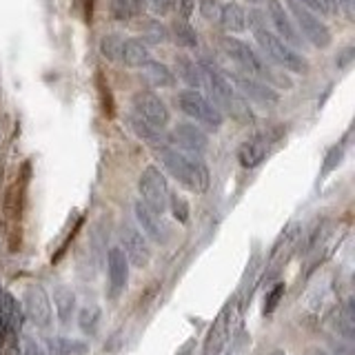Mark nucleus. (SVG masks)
Segmentation results:
<instances>
[{
    "label": "nucleus",
    "mask_w": 355,
    "mask_h": 355,
    "mask_svg": "<svg viewBox=\"0 0 355 355\" xmlns=\"http://www.w3.org/2000/svg\"><path fill=\"white\" fill-rule=\"evenodd\" d=\"M200 69H202V76H205V83L209 87V94L214 98V103L220 111H227L231 114V118H236L240 122H253L255 116L249 107V100L242 98L236 87L231 85L229 78L222 73V69H218L216 62L207 60V55L202 60H198Z\"/></svg>",
    "instance_id": "nucleus-1"
},
{
    "label": "nucleus",
    "mask_w": 355,
    "mask_h": 355,
    "mask_svg": "<svg viewBox=\"0 0 355 355\" xmlns=\"http://www.w3.org/2000/svg\"><path fill=\"white\" fill-rule=\"evenodd\" d=\"M158 158L164 164V169L169 171L182 187H187L189 191L207 193V189L211 184V175H209V166L202 162L200 155L187 153V151H180V149H173V147H166V144H160Z\"/></svg>",
    "instance_id": "nucleus-2"
},
{
    "label": "nucleus",
    "mask_w": 355,
    "mask_h": 355,
    "mask_svg": "<svg viewBox=\"0 0 355 355\" xmlns=\"http://www.w3.org/2000/svg\"><path fill=\"white\" fill-rule=\"evenodd\" d=\"M220 44H222V51L227 53V58H231V62H236L247 76L251 73L253 78H258V80H262L266 85H275V87H284V89L293 87L291 78H286L280 71H275L271 67V62H266L262 55L251 47V44L242 42L233 36L222 38Z\"/></svg>",
    "instance_id": "nucleus-3"
},
{
    "label": "nucleus",
    "mask_w": 355,
    "mask_h": 355,
    "mask_svg": "<svg viewBox=\"0 0 355 355\" xmlns=\"http://www.w3.org/2000/svg\"><path fill=\"white\" fill-rule=\"evenodd\" d=\"M253 33H255V40H258V47L262 49V58L266 62H273V64L282 67L286 71H293V73H304L309 69L302 53L293 49L291 44H286L284 40L277 38L273 31L262 27V29H255Z\"/></svg>",
    "instance_id": "nucleus-4"
},
{
    "label": "nucleus",
    "mask_w": 355,
    "mask_h": 355,
    "mask_svg": "<svg viewBox=\"0 0 355 355\" xmlns=\"http://www.w3.org/2000/svg\"><path fill=\"white\" fill-rule=\"evenodd\" d=\"M175 103L184 116H189L193 122H198V125H205L211 131H218L222 127V122H225V114H222L205 94L196 92V89H184V92H180L175 98Z\"/></svg>",
    "instance_id": "nucleus-5"
},
{
    "label": "nucleus",
    "mask_w": 355,
    "mask_h": 355,
    "mask_svg": "<svg viewBox=\"0 0 355 355\" xmlns=\"http://www.w3.org/2000/svg\"><path fill=\"white\" fill-rule=\"evenodd\" d=\"M138 191L142 196V202L149 209H153L155 214H164L166 207H169V182H166L164 173L158 169L155 164L147 166L142 171L140 180H138Z\"/></svg>",
    "instance_id": "nucleus-6"
},
{
    "label": "nucleus",
    "mask_w": 355,
    "mask_h": 355,
    "mask_svg": "<svg viewBox=\"0 0 355 355\" xmlns=\"http://www.w3.org/2000/svg\"><path fill=\"white\" fill-rule=\"evenodd\" d=\"M288 9H291V14H293V18H295V29H300L297 33H302V36L313 44V47H318V49H327L329 44H331V40H333V36H331V29L322 22L313 11H309L306 7H302V5H297L295 0H291L288 3Z\"/></svg>",
    "instance_id": "nucleus-7"
},
{
    "label": "nucleus",
    "mask_w": 355,
    "mask_h": 355,
    "mask_svg": "<svg viewBox=\"0 0 355 355\" xmlns=\"http://www.w3.org/2000/svg\"><path fill=\"white\" fill-rule=\"evenodd\" d=\"M120 242H122V251H125L127 260L138 266V269H144L149 262H151V247H149V240L147 236L136 229L133 225H122L120 227Z\"/></svg>",
    "instance_id": "nucleus-8"
},
{
    "label": "nucleus",
    "mask_w": 355,
    "mask_h": 355,
    "mask_svg": "<svg viewBox=\"0 0 355 355\" xmlns=\"http://www.w3.org/2000/svg\"><path fill=\"white\" fill-rule=\"evenodd\" d=\"M229 80H231V85H236L240 89L238 94L242 98L253 100V103L264 105V107H273L280 103V94H277L271 85L258 80V78L247 76V73H231Z\"/></svg>",
    "instance_id": "nucleus-9"
},
{
    "label": "nucleus",
    "mask_w": 355,
    "mask_h": 355,
    "mask_svg": "<svg viewBox=\"0 0 355 355\" xmlns=\"http://www.w3.org/2000/svg\"><path fill=\"white\" fill-rule=\"evenodd\" d=\"M22 306H25L22 311H25V315L31 320L33 327H38V329H49L51 327V320H53L51 302H49L47 291H44L40 284L27 286L25 302H22Z\"/></svg>",
    "instance_id": "nucleus-10"
},
{
    "label": "nucleus",
    "mask_w": 355,
    "mask_h": 355,
    "mask_svg": "<svg viewBox=\"0 0 355 355\" xmlns=\"http://www.w3.org/2000/svg\"><path fill=\"white\" fill-rule=\"evenodd\" d=\"M133 111H136V116H140L147 125H151L158 131H162L171 120V114H169V109H166V105L158 96L149 94V92L136 94V98H133Z\"/></svg>",
    "instance_id": "nucleus-11"
},
{
    "label": "nucleus",
    "mask_w": 355,
    "mask_h": 355,
    "mask_svg": "<svg viewBox=\"0 0 355 355\" xmlns=\"http://www.w3.org/2000/svg\"><path fill=\"white\" fill-rule=\"evenodd\" d=\"M266 3V14H269V20L273 22V29H275V36L284 40L286 44H291V47H300L302 44V36L297 33L295 25L291 16H288V11L284 9V5L280 0H264Z\"/></svg>",
    "instance_id": "nucleus-12"
},
{
    "label": "nucleus",
    "mask_w": 355,
    "mask_h": 355,
    "mask_svg": "<svg viewBox=\"0 0 355 355\" xmlns=\"http://www.w3.org/2000/svg\"><path fill=\"white\" fill-rule=\"evenodd\" d=\"M133 214H136L138 225H140L142 233L147 238H151L153 242H158V244H166L171 240V231H169V227L164 225L162 216L155 214L153 209H149L147 205L142 202V200H138V202L133 205Z\"/></svg>",
    "instance_id": "nucleus-13"
},
{
    "label": "nucleus",
    "mask_w": 355,
    "mask_h": 355,
    "mask_svg": "<svg viewBox=\"0 0 355 355\" xmlns=\"http://www.w3.org/2000/svg\"><path fill=\"white\" fill-rule=\"evenodd\" d=\"M171 140L180 147V151L193 155H202L209 147V136L196 122H178L171 133Z\"/></svg>",
    "instance_id": "nucleus-14"
},
{
    "label": "nucleus",
    "mask_w": 355,
    "mask_h": 355,
    "mask_svg": "<svg viewBox=\"0 0 355 355\" xmlns=\"http://www.w3.org/2000/svg\"><path fill=\"white\" fill-rule=\"evenodd\" d=\"M266 153H269V138L264 133H258V136H253L240 144L238 162L242 169H255V166H260L264 162Z\"/></svg>",
    "instance_id": "nucleus-15"
},
{
    "label": "nucleus",
    "mask_w": 355,
    "mask_h": 355,
    "mask_svg": "<svg viewBox=\"0 0 355 355\" xmlns=\"http://www.w3.org/2000/svg\"><path fill=\"white\" fill-rule=\"evenodd\" d=\"M107 271H109V284H111V293L118 295L122 288L127 286L129 280V260L125 251L120 247H111L107 253Z\"/></svg>",
    "instance_id": "nucleus-16"
},
{
    "label": "nucleus",
    "mask_w": 355,
    "mask_h": 355,
    "mask_svg": "<svg viewBox=\"0 0 355 355\" xmlns=\"http://www.w3.org/2000/svg\"><path fill=\"white\" fill-rule=\"evenodd\" d=\"M173 73H175V78H180L184 85H189V89H196V92H200V89L205 87L202 69H200V64L189 58V55H178Z\"/></svg>",
    "instance_id": "nucleus-17"
},
{
    "label": "nucleus",
    "mask_w": 355,
    "mask_h": 355,
    "mask_svg": "<svg viewBox=\"0 0 355 355\" xmlns=\"http://www.w3.org/2000/svg\"><path fill=\"white\" fill-rule=\"evenodd\" d=\"M142 69V76H144V80H147L151 87L155 89H169L175 85V73L173 69H169L164 62H155V60H149L147 64H142L140 67Z\"/></svg>",
    "instance_id": "nucleus-18"
},
{
    "label": "nucleus",
    "mask_w": 355,
    "mask_h": 355,
    "mask_svg": "<svg viewBox=\"0 0 355 355\" xmlns=\"http://www.w3.org/2000/svg\"><path fill=\"white\" fill-rule=\"evenodd\" d=\"M120 60L122 64L127 67H142L151 60V49L149 44L140 40V38H131V40H125L122 44V51H120Z\"/></svg>",
    "instance_id": "nucleus-19"
},
{
    "label": "nucleus",
    "mask_w": 355,
    "mask_h": 355,
    "mask_svg": "<svg viewBox=\"0 0 355 355\" xmlns=\"http://www.w3.org/2000/svg\"><path fill=\"white\" fill-rule=\"evenodd\" d=\"M220 25L225 27L229 33H240L247 29V11L242 9L240 3H225L220 9Z\"/></svg>",
    "instance_id": "nucleus-20"
},
{
    "label": "nucleus",
    "mask_w": 355,
    "mask_h": 355,
    "mask_svg": "<svg viewBox=\"0 0 355 355\" xmlns=\"http://www.w3.org/2000/svg\"><path fill=\"white\" fill-rule=\"evenodd\" d=\"M47 353L49 355H87L89 353V344L83 340H73V338H49L47 340Z\"/></svg>",
    "instance_id": "nucleus-21"
},
{
    "label": "nucleus",
    "mask_w": 355,
    "mask_h": 355,
    "mask_svg": "<svg viewBox=\"0 0 355 355\" xmlns=\"http://www.w3.org/2000/svg\"><path fill=\"white\" fill-rule=\"evenodd\" d=\"M53 302H55V311H58V318L62 324L71 320V313L76 311V293L69 286H58L53 291Z\"/></svg>",
    "instance_id": "nucleus-22"
},
{
    "label": "nucleus",
    "mask_w": 355,
    "mask_h": 355,
    "mask_svg": "<svg viewBox=\"0 0 355 355\" xmlns=\"http://www.w3.org/2000/svg\"><path fill=\"white\" fill-rule=\"evenodd\" d=\"M171 33H173L175 44H180V47H184V49L198 47V31L193 29V25H189L187 20H175L171 27Z\"/></svg>",
    "instance_id": "nucleus-23"
},
{
    "label": "nucleus",
    "mask_w": 355,
    "mask_h": 355,
    "mask_svg": "<svg viewBox=\"0 0 355 355\" xmlns=\"http://www.w3.org/2000/svg\"><path fill=\"white\" fill-rule=\"evenodd\" d=\"M122 44H125V40H122L120 33H105V36L100 38L98 49L103 53V58H107L109 62H116V60H120Z\"/></svg>",
    "instance_id": "nucleus-24"
},
{
    "label": "nucleus",
    "mask_w": 355,
    "mask_h": 355,
    "mask_svg": "<svg viewBox=\"0 0 355 355\" xmlns=\"http://www.w3.org/2000/svg\"><path fill=\"white\" fill-rule=\"evenodd\" d=\"M98 322H100V309L98 306H85L78 313V327L87 336H96L98 331Z\"/></svg>",
    "instance_id": "nucleus-25"
},
{
    "label": "nucleus",
    "mask_w": 355,
    "mask_h": 355,
    "mask_svg": "<svg viewBox=\"0 0 355 355\" xmlns=\"http://www.w3.org/2000/svg\"><path fill=\"white\" fill-rule=\"evenodd\" d=\"M129 125H131V129H133V133L136 136H140L142 140H147V142H158L160 140V131L158 129H153L151 125H147L140 116H136V114H131L129 116Z\"/></svg>",
    "instance_id": "nucleus-26"
},
{
    "label": "nucleus",
    "mask_w": 355,
    "mask_h": 355,
    "mask_svg": "<svg viewBox=\"0 0 355 355\" xmlns=\"http://www.w3.org/2000/svg\"><path fill=\"white\" fill-rule=\"evenodd\" d=\"M109 11H111V16L120 22H129L133 16H136V9H133L131 0H111Z\"/></svg>",
    "instance_id": "nucleus-27"
},
{
    "label": "nucleus",
    "mask_w": 355,
    "mask_h": 355,
    "mask_svg": "<svg viewBox=\"0 0 355 355\" xmlns=\"http://www.w3.org/2000/svg\"><path fill=\"white\" fill-rule=\"evenodd\" d=\"M284 291H286V286H284V282H277L269 293H266V297H264V306H262V313L269 318V315H273V311L277 309V304H280V300H282V295H284Z\"/></svg>",
    "instance_id": "nucleus-28"
},
{
    "label": "nucleus",
    "mask_w": 355,
    "mask_h": 355,
    "mask_svg": "<svg viewBox=\"0 0 355 355\" xmlns=\"http://www.w3.org/2000/svg\"><path fill=\"white\" fill-rule=\"evenodd\" d=\"M166 209H171L173 218L180 222V225H187L189 222V202L182 196H169V207Z\"/></svg>",
    "instance_id": "nucleus-29"
},
{
    "label": "nucleus",
    "mask_w": 355,
    "mask_h": 355,
    "mask_svg": "<svg viewBox=\"0 0 355 355\" xmlns=\"http://www.w3.org/2000/svg\"><path fill=\"white\" fill-rule=\"evenodd\" d=\"M198 9H200V16H202L205 20H214L216 22L220 18L222 3H220V0H200Z\"/></svg>",
    "instance_id": "nucleus-30"
},
{
    "label": "nucleus",
    "mask_w": 355,
    "mask_h": 355,
    "mask_svg": "<svg viewBox=\"0 0 355 355\" xmlns=\"http://www.w3.org/2000/svg\"><path fill=\"white\" fill-rule=\"evenodd\" d=\"M147 36L151 38V42H166L169 40V31H166L160 22H155V20H151L149 22V27H147Z\"/></svg>",
    "instance_id": "nucleus-31"
},
{
    "label": "nucleus",
    "mask_w": 355,
    "mask_h": 355,
    "mask_svg": "<svg viewBox=\"0 0 355 355\" xmlns=\"http://www.w3.org/2000/svg\"><path fill=\"white\" fill-rule=\"evenodd\" d=\"M22 353L25 355H49L47 349H44L36 338H25V349H22Z\"/></svg>",
    "instance_id": "nucleus-32"
},
{
    "label": "nucleus",
    "mask_w": 355,
    "mask_h": 355,
    "mask_svg": "<svg viewBox=\"0 0 355 355\" xmlns=\"http://www.w3.org/2000/svg\"><path fill=\"white\" fill-rule=\"evenodd\" d=\"M342 160V147H336V149H331V153L327 155V160H324V169H322V173H331V169H336V166L340 164Z\"/></svg>",
    "instance_id": "nucleus-33"
},
{
    "label": "nucleus",
    "mask_w": 355,
    "mask_h": 355,
    "mask_svg": "<svg viewBox=\"0 0 355 355\" xmlns=\"http://www.w3.org/2000/svg\"><path fill=\"white\" fill-rule=\"evenodd\" d=\"M175 9H178V14L182 16V20H189L196 9V3L193 0H175Z\"/></svg>",
    "instance_id": "nucleus-34"
},
{
    "label": "nucleus",
    "mask_w": 355,
    "mask_h": 355,
    "mask_svg": "<svg viewBox=\"0 0 355 355\" xmlns=\"http://www.w3.org/2000/svg\"><path fill=\"white\" fill-rule=\"evenodd\" d=\"M247 22H249V27L255 31V29H262L264 27V16H262V11L258 9H251L249 11V16H247Z\"/></svg>",
    "instance_id": "nucleus-35"
},
{
    "label": "nucleus",
    "mask_w": 355,
    "mask_h": 355,
    "mask_svg": "<svg viewBox=\"0 0 355 355\" xmlns=\"http://www.w3.org/2000/svg\"><path fill=\"white\" fill-rule=\"evenodd\" d=\"M336 5L342 9L347 20H355V0H336Z\"/></svg>",
    "instance_id": "nucleus-36"
},
{
    "label": "nucleus",
    "mask_w": 355,
    "mask_h": 355,
    "mask_svg": "<svg viewBox=\"0 0 355 355\" xmlns=\"http://www.w3.org/2000/svg\"><path fill=\"white\" fill-rule=\"evenodd\" d=\"M149 3H151V7H153L155 14H160V16L169 14L171 7H173V0H149Z\"/></svg>",
    "instance_id": "nucleus-37"
},
{
    "label": "nucleus",
    "mask_w": 355,
    "mask_h": 355,
    "mask_svg": "<svg viewBox=\"0 0 355 355\" xmlns=\"http://www.w3.org/2000/svg\"><path fill=\"white\" fill-rule=\"evenodd\" d=\"M297 5H302V7H306L309 11H320V14H324V9H322V5H320V0H295Z\"/></svg>",
    "instance_id": "nucleus-38"
},
{
    "label": "nucleus",
    "mask_w": 355,
    "mask_h": 355,
    "mask_svg": "<svg viewBox=\"0 0 355 355\" xmlns=\"http://www.w3.org/2000/svg\"><path fill=\"white\" fill-rule=\"evenodd\" d=\"M353 55H355L353 47H349L347 51H344V53L340 55V60H338V67H340V69H344V67H349V64L353 62Z\"/></svg>",
    "instance_id": "nucleus-39"
},
{
    "label": "nucleus",
    "mask_w": 355,
    "mask_h": 355,
    "mask_svg": "<svg viewBox=\"0 0 355 355\" xmlns=\"http://www.w3.org/2000/svg\"><path fill=\"white\" fill-rule=\"evenodd\" d=\"M320 5H322V9H324V14H333L336 11V0H320Z\"/></svg>",
    "instance_id": "nucleus-40"
},
{
    "label": "nucleus",
    "mask_w": 355,
    "mask_h": 355,
    "mask_svg": "<svg viewBox=\"0 0 355 355\" xmlns=\"http://www.w3.org/2000/svg\"><path fill=\"white\" fill-rule=\"evenodd\" d=\"M311 355H329V353H324V351H320V349H313V353Z\"/></svg>",
    "instance_id": "nucleus-41"
},
{
    "label": "nucleus",
    "mask_w": 355,
    "mask_h": 355,
    "mask_svg": "<svg viewBox=\"0 0 355 355\" xmlns=\"http://www.w3.org/2000/svg\"><path fill=\"white\" fill-rule=\"evenodd\" d=\"M249 5H260V3H264V0H247Z\"/></svg>",
    "instance_id": "nucleus-42"
},
{
    "label": "nucleus",
    "mask_w": 355,
    "mask_h": 355,
    "mask_svg": "<svg viewBox=\"0 0 355 355\" xmlns=\"http://www.w3.org/2000/svg\"><path fill=\"white\" fill-rule=\"evenodd\" d=\"M273 355H284V353H273Z\"/></svg>",
    "instance_id": "nucleus-43"
}]
</instances>
